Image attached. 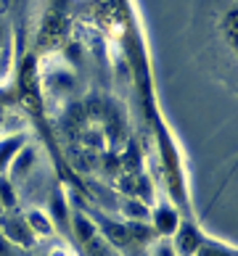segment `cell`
Here are the masks:
<instances>
[{
    "mask_svg": "<svg viewBox=\"0 0 238 256\" xmlns=\"http://www.w3.org/2000/svg\"><path fill=\"white\" fill-rule=\"evenodd\" d=\"M61 26H64V16H61V8L56 6L53 11L48 14L45 24H43V37H40V40H43V42H53L56 37L61 34Z\"/></svg>",
    "mask_w": 238,
    "mask_h": 256,
    "instance_id": "1",
    "label": "cell"
},
{
    "mask_svg": "<svg viewBox=\"0 0 238 256\" xmlns=\"http://www.w3.org/2000/svg\"><path fill=\"white\" fill-rule=\"evenodd\" d=\"M196 246H198V235H196V230H193V227H185L183 235H180V251H183V254H193Z\"/></svg>",
    "mask_w": 238,
    "mask_h": 256,
    "instance_id": "2",
    "label": "cell"
},
{
    "mask_svg": "<svg viewBox=\"0 0 238 256\" xmlns=\"http://www.w3.org/2000/svg\"><path fill=\"white\" fill-rule=\"evenodd\" d=\"M156 224H159V230H161V232H172V230H175V224H177V220H175V214H172V212H159Z\"/></svg>",
    "mask_w": 238,
    "mask_h": 256,
    "instance_id": "3",
    "label": "cell"
},
{
    "mask_svg": "<svg viewBox=\"0 0 238 256\" xmlns=\"http://www.w3.org/2000/svg\"><path fill=\"white\" fill-rule=\"evenodd\" d=\"M106 232L111 235V240H117V243H127V238H130V232L119 224H106Z\"/></svg>",
    "mask_w": 238,
    "mask_h": 256,
    "instance_id": "4",
    "label": "cell"
},
{
    "mask_svg": "<svg viewBox=\"0 0 238 256\" xmlns=\"http://www.w3.org/2000/svg\"><path fill=\"white\" fill-rule=\"evenodd\" d=\"M85 246H88V254H90V256H109V254H106V246L95 238V235H93V238L85 243Z\"/></svg>",
    "mask_w": 238,
    "mask_h": 256,
    "instance_id": "5",
    "label": "cell"
},
{
    "mask_svg": "<svg viewBox=\"0 0 238 256\" xmlns=\"http://www.w3.org/2000/svg\"><path fill=\"white\" fill-rule=\"evenodd\" d=\"M77 232H80V238H82L85 243H88V240L93 238V227H90L88 222H85L82 216H80V220H77Z\"/></svg>",
    "mask_w": 238,
    "mask_h": 256,
    "instance_id": "6",
    "label": "cell"
},
{
    "mask_svg": "<svg viewBox=\"0 0 238 256\" xmlns=\"http://www.w3.org/2000/svg\"><path fill=\"white\" fill-rule=\"evenodd\" d=\"M201 256H230V254H220V251H212V248H206V251H201Z\"/></svg>",
    "mask_w": 238,
    "mask_h": 256,
    "instance_id": "7",
    "label": "cell"
}]
</instances>
